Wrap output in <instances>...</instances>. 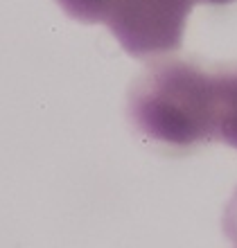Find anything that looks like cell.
I'll use <instances>...</instances> for the list:
<instances>
[{"label": "cell", "instance_id": "obj_4", "mask_svg": "<svg viewBox=\"0 0 237 248\" xmlns=\"http://www.w3.org/2000/svg\"><path fill=\"white\" fill-rule=\"evenodd\" d=\"M224 223H226V232H228V237H231L233 242H237V192H235V196H233V201L228 203Z\"/></svg>", "mask_w": 237, "mask_h": 248}, {"label": "cell", "instance_id": "obj_3", "mask_svg": "<svg viewBox=\"0 0 237 248\" xmlns=\"http://www.w3.org/2000/svg\"><path fill=\"white\" fill-rule=\"evenodd\" d=\"M217 70V142L237 149V65Z\"/></svg>", "mask_w": 237, "mask_h": 248}, {"label": "cell", "instance_id": "obj_2", "mask_svg": "<svg viewBox=\"0 0 237 248\" xmlns=\"http://www.w3.org/2000/svg\"><path fill=\"white\" fill-rule=\"evenodd\" d=\"M77 23L106 25L126 54L149 59L181 47L197 0H54Z\"/></svg>", "mask_w": 237, "mask_h": 248}, {"label": "cell", "instance_id": "obj_5", "mask_svg": "<svg viewBox=\"0 0 237 248\" xmlns=\"http://www.w3.org/2000/svg\"><path fill=\"white\" fill-rule=\"evenodd\" d=\"M197 2H204V5H215V7H221V5H231V2H237V0H197Z\"/></svg>", "mask_w": 237, "mask_h": 248}, {"label": "cell", "instance_id": "obj_1", "mask_svg": "<svg viewBox=\"0 0 237 248\" xmlns=\"http://www.w3.org/2000/svg\"><path fill=\"white\" fill-rule=\"evenodd\" d=\"M126 115L149 142L192 151L217 142V70L192 59H156L126 95Z\"/></svg>", "mask_w": 237, "mask_h": 248}]
</instances>
